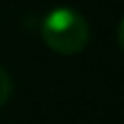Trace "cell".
<instances>
[{"instance_id": "cell-1", "label": "cell", "mask_w": 124, "mask_h": 124, "mask_svg": "<svg viewBox=\"0 0 124 124\" xmlns=\"http://www.w3.org/2000/svg\"><path fill=\"white\" fill-rule=\"evenodd\" d=\"M44 44L59 54H76L89 41V24L72 7H54L39 24Z\"/></svg>"}, {"instance_id": "cell-2", "label": "cell", "mask_w": 124, "mask_h": 124, "mask_svg": "<svg viewBox=\"0 0 124 124\" xmlns=\"http://www.w3.org/2000/svg\"><path fill=\"white\" fill-rule=\"evenodd\" d=\"M11 94H13L11 76H9V72H7L4 68H0V107H4V105L9 102Z\"/></svg>"}, {"instance_id": "cell-3", "label": "cell", "mask_w": 124, "mask_h": 124, "mask_svg": "<svg viewBox=\"0 0 124 124\" xmlns=\"http://www.w3.org/2000/svg\"><path fill=\"white\" fill-rule=\"evenodd\" d=\"M118 46L124 52V15H122V20H120V26H118Z\"/></svg>"}]
</instances>
